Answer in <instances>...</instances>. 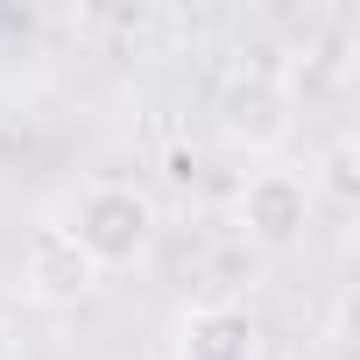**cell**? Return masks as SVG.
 Returning <instances> with one entry per match:
<instances>
[{
	"instance_id": "obj_1",
	"label": "cell",
	"mask_w": 360,
	"mask_h": 360,
	"mask_svg": "<svg viewBox=\"0 0 360 360\" xmlns=\"http://www.w3.org/2000/svg\"><path fill=\"white\" fill-rule=\"evenodd\" d=\"M71 240L92 255V269L106 276V269H134L148 248H155V226H162V212H155V198L141 191V184H120V176H99V184H85L78 191V205H71Z\"/></svg>"
},
{
	"instance_id": "obj_2",
	"label": "cell",
	"mask_w": 360,
	"mask_h": 360,
	"mask_svg": "<svg viewBox=\"0 0 360 360\" xmlns=\"http://www.w3.org/2000/svg\"><path fill=\"white\" fill-rule=\"evenodd\" d=\"M311 205H318L311 176L269 162V169H248V176H240L233 226H240V240H255V248H297L304 226H311Z\"/></svg>"
},
{
	"instance_id": "obj_3",
	"label": "cell",
	"mask_w": 360,
	"mask_h": 360,
	"mask_svg": "<svg viewBox=\"0 0 360 360\" xmlns=\"http://www.w3.org/2000/svg\"><path fill=\"white\" fill-rule=\"evenodd\" d=\"M212 113H219V134H226L233 148H248V155H269V148L290 134V113H297V99H290V85H283L269 64H240V71L219 85Z\"/></svg>"
},
{
	"instance_id": "obj_4",
	"label": "cell",
	"mask_w": 360,
	"mask_h": 360,
	"mask_svg": "<svg viewBox=\"0 0 360 360\" xmlns=\"http://www.w3.org/2000/svg\"><path fill=\"white\" fill-rule=\"evenodd\" d=\"M22 283H29L36 304H78V297L99 283V269H92V255L71 240L64 219H43V226L29 233V248H22Z\"/></svg>"
},
{
	"instance_id": "obj_5",
	"label": "cell",
	"mask_w": 360,
	"mask_h": 360,
	"mask_svg": "<svg viewBox=\"0 0 360 360\" xmlns=\"http://www.w3.org/2000/svg\"><path fill=\"white\" fill-rule=\"evenodd\" d=\"M176 360H262V325L248 304H191L176 318Z\"/></svg>"
},
{
	"instance_id": "obj_6",
	"label": "cell",
	"mask_w": 360,
	"mask_h": 360,
	"mask_svg": "<svg viewBox=\"0 0 360 360\" xmlns=\"http://www.w3.org/2000/svg\"><path fill=\"white\" fill-rule=\"evenodd\" d=\"M346 78H353V57H346V36H325V43H311V50H304L297 78H283V85H290V99H297V92H339Z\"/></svg>"
},
{
	"instance_id": "obj_7",
	"label": "cell",
	"mask_w": 360,
	"mask_h": 360,
	"mask_svg": "<svg viewBox=\"0 0 360 360\" xmlns=\"http://www.w3.org/2000/svg\"><path fill=\"white\" fill-rule=\"evenodd\" d=\"M318 184H325V198H332V205H353V198H360V141H353V134H339V141L325 148Z\"/></svg>"
},
{
	"instance_id": "obj_8",
	"label": "cell",
	"mask_w": 360,
	"mask_h": 360,
	"mask_svg": "<svg viewBox=\"0 0 360 360\" xmlns=\"http://www.w3.org/2000/svg\"><path fill=\"white\" fill-rule=\"evenodd\" d=\"M0 360H15V332L8 325H0Z\"/></svg>"
}]
</instances>
